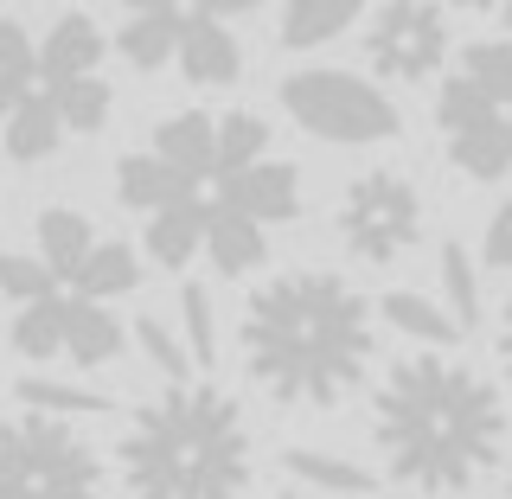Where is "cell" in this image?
Wrapping results in <instances>:
<instances>
[{"label":"cell","instance_id":"cell-22","mask_svg":"<svg viewBox=\"0 0 512 499\" xmlns=\"http://www.w3.org/2000/svg\"><path fill=\"white\" fill-rule=\"evenodd\" d=\"M180 20L186 13H128V26L116 32V52L135 71H160V64L180 52Z\"/></svg>","mask_w":512,"mask_h":499},{"label":"cell","instance_id":"cell-7","mask_svg":"<svg viewBox=\"0 0 512 499\" xmlns=\"http://www.w3.org/2000/svg\"><path fill=\"white\" fill-rule=\"evenodd\" d=\"M416 237H423V199L404 173H365L340 199V244L359 263H397Z\"/></svg>","mask_w":512,"mask_h":499},{"label":"cell","instance_id":"cell-12","mask_svg":"<svg viewBox=\"0 0 512 499\" xmlns=\"http://www.w3.org/2000/svg\"><path fill=\"white\" fill-rule=\"evenodd\" d=\"M103 64V26L90 13H64V20L39 39V84H71V77H96Z\"/></svg>","mask_w":512,"mask_h":499},{"label":"cell","instance_id":"cell-39","mask_svg":"<svg viewBox=\"0 0 512 499\" xmlns=\"http://www.w3.org/2000/svg\"><path fill=\"white\" fill-rule=\"evenodd\" d=\"M506 499H512V480H506Z\"/></svg>","mask_w":512,"mask_h":499},{"label":"cell","instance_id":"cell-29","mask_svg":"<svg viewBox=\"0 0 512 499\" xmlns=\"http://www.w3.org/2000/svg\"><path fill=\"white\" fill-rule=\"evenodd\" d=\"M442 288H448V314H455V327L468 333L480 320V282H474V263L461 244H442Z\"/></svg>","mask_w":512,"mask_h":499},{"label":"cell","instance_id":"cell-26","mask_svg":"<svg viewBox=\"0 0 512 499\" xmlns=\"http://www.w3.org/2000/svg\"><path fill=\"white\" fill-rule=\"evenodd\" d=\"M256 160H269V122L250 116V109L218 116V180H231V173L256 167ZM218 180H212V186H218Z\"/></svg>","mask_w":512,"mask_h":499},{"label":"cell","instance_id":"cell-6","mask_svg":"<svg viewBox=\"0 0 512 499\" xmlns=\"http://www.w3.org/2000/svg\"><path fill=\"white\" fill-rule=\"evenodd\" d=\"M282 109L308 128L314 141H340V148H365V141L397 135L391 96L372 90L352 71H295L282 84Z\"/></svg>","mask_w":512,"mask_h":499},{"label":"cell","instance_id":"cell-40","mask_svg":"<svg viewBox=\"0 0 512 499\" xmlns=\"http://www.w3.org/2000/svg\"><path fill=\"white\" fill-rule=\"evenodd\" d=\"M282 499H295V493H282Z\"/></svg>","mask_w":512,"mask_h":499},{"label":"cell","instance_id":"cell-24","mask_svg":"<svg viewBox=\"0 0 512 499\" xmlns=\"http://www.w3.org/2000/svg\"><path fill=\"white\" fill-rule=\"evenodd\" d=\"M39 96L58 109V122H64V135H96V128L109 122V84L103 77H71V84H39Z\"/></svg>","mask_w":512,"mask_h":499},{"label":"cell","instance_id":"cell-36","mask_svg":"<svg viewBox=\"0 0 512 499\" xmlns=\"http://www.w3.org/2000/svg\"><path fill=\"white\" fill-rule=\"evenodd\" d=\"M128 13H180V0H122Z\"/></svg>","mask_w":512,"mask_h":499},{"label":"cell","instance_id":"cell-19","mask_svg":"<svg viewBox=\"0 0 512 499\" xmlns=\"http://www.w3.org/2000/svg\"><path fill=\"white\" fill-rule=\"evenodd\" d=\"M116 199L135 205V212H167V205L192 199V192L173 180V173L160 167L154 154H122V160H116Z\"/></svg>","mask_w":512,"mask_h":499},{"label":"cell","instance_id":"cell-15","mask_svg":"<svg viewBox=\"0 0 512 499\" xmlns=\"http://www.w3.org/2000/svg\"><path fill=\"white\" fill-rule=\"evenodd\" d=\"M205 250V199H180L148 218V256L160 269H186Z\"/></svg>","mask_w":512,"mask_h":499},{"label":"cell","instance_id":"cell-27","mask_svg":"<svg viewBox=\"0 0 512 499\" xmlns=\"http://www.w3.org/2000/svg\"><path fill=\"white\" fill-rule=\"evenodd\" d=\"M448 160H455L468 180H500L512 173V128H474V135H448Z\"/></svg>","mask_w":512,"mask_h":499},{"label":"cell","instance_id":"cell-23","mask_svg":"<svg viewBox=\"0 0 512 499\" xmlns=\"http://www.w3.org/2000/svg\"><path fill=\"white\" fill-rule=\"evenodd\" d=\"M39 90V45L26 39L20 20H0V122Z\"/></svg>","mask_w":512,"mask_h":499},{"label":"cell","instance_id":"cell-38","mask_svg":"<svg viewBox=\"0 0 512 499\" xmlns=\"http://www.w3.org/2000/svg\"><path fill=\"white\" fill-rule=\"evenodd\" d=\"M506 26H512V0H506Z\"/></svg>","mask_w":512,"mask_h":499},{"label":"cell","instance_id":"cell-2","mask_svg":"<svg viewBox=\"0 0 512 499\" xmlns=\"http://www.w3.org/2000/svg\"><path fill=\"white\" fill-rule=\"evenodd\" d=\"M244 372L282 410H333L372 372V301L333 269H282L244 308Z\"/></svg>","mask_w":512,"mask_h":499},{"label":"cell","instance_id":"cell-34","mask_svg":"<svg viewBox=\"0 0 512 499\" xmlns=\"http://www.w3.org/2000/svg\"><path fill=\"white\" fill-rule=\"evenodd\" d=\"M199 13H212V20H224V13H256L263 0H192Z\"/></svg>","mask_w":512,"mask_h":499},{"label":"cell","instance_id":"cell-5","mask_svg":"<svg viewBox=\"0 0 512 499\" xmlns=\"http://www.w3.org/2000/svg\"><path fill=\"white\" fill-rule=\"evenodd\" d=\"M7 346L20 352V359H32V365L71 359V365H84V372H96V365L122 359L128 333L103 301H84V295H71V288H58V295H45V301L13 308Z\"/></svg>","mask_w":512,"mask_h":499},{"label":"cell","instance_id":"cell-4","mask_svg":"<svg viewBox=\"0 0 512 499\" xmlns=\"http://www.w3.org/2000/svg\"><path fill=\"white\" fill-rule=\"evenodd\" d=\"M103 487V455L77 423L32 410L0 423V499H103Z\"/></svg>","mask_w":512,"mask_h":499},{"label":"cell","instance_id":"cell-33","mask_svg":"<svg viewBox=\"0 0 512 499\" xmlns=\"http://www.w3.org/2000/svg\"><path fill=\"white\" fill-rule=\"evenodd\" d=\"M487 263L493 269H512V199L493 212V224H487Z\"/></svg>","mask_w":512,"mask_h":499},{"label":"cell","instance_id":"cell-28","mask_svg":"<svg viewBox=\"0 0 512 499\" xmlns=\"http://www.w3.org/2000/svg\"><path fill=\"white\" fill-rule=\"evenodd\" d=\"M461 77H468V84L512 122V45H500V39L468 45V52H461Z\"/></svg>","mask_w":512,"mask_h":499},{"label":"cell","instance_id":"cell-3","mask_svg":"<svg viewBox=\"0 0 512 499\" xmlns=\"http://www.w3.org/2000/svg\"><path fill=\"white\" fill-rule=\"evenodd\" d=\"M116 480L128 499H244L256 480L250 423L231 391L180 378L122 423Z\"/></svg>","mask_w":512,"mask_h":499},{"label":"cell","instance_id":"cell-30","mask_svg":"<svg viewBox=\"0 0 512 499\" xmlns=\"http://www.w3.org/2000/svg\"><path fill=\"white\" fill-rule=\"evenodd\" d=\"M58 276L39 263V256H13V250H0V295L13 301V308H26V301H45V295H58Z\"/></svg>","mask_w":512,"mask_h":499},{"label":"cell","instance_id":"cell-20","mask_svg":"<svg viewBox=\"0 0 512 499\" xmlns=\"http://www.w3.org/2000/svg\"><path fill=\"white\" fill-rule=\"evenodd\" d=\"M282 474L288 480H308L320 493H340V499H359L378 487L372 468H359V461H340V455H320V448H288L282 455Z\"/></svg>","mask_w":512,"mask_h":499},{"label":"cell","instance_id":"cell-14","mask_svg":"<svg viewBox=\"0 0 512 499\" xmlns=\"http://www.w3.org/2000/svg\"><path fill=\"white\" fill-rule=\"evenodd\" d=\"M96 250V231L84 212H71V205H52V212H39V263L52 269V276L71 288V276L84 269V256Z\"/></svg>","mask_w":512,"mask_h":499},{"label":"cell","instance_id":"cell-10","mask_svg":"<svg viewBox=\"0 0 512 499\" xmlns=\"http://www.w3.org/2000/svg\"><path fill=\"white\" fill-rule=\"evenodd\" d=\"M205 199L244 212L250 224H288V218L301 212V180H295V167H288V160H256V167L218 180Z\"/></svg>","mask_w":512,"mask_h":499},{"label":"cell","instance_id":"cell-13","mask_svg":"<svg viewBox=\"0 0 512 499\" xmlns=\"http://www.w3.org/2000/svg\"><path fill=\"white\" fill-rule=\"evenodd\" d=\"M205 256H212L218 276H250L269 256V237H263V224H250L244 212L205 199Z\"/></svg>","mask_w":512,"mask_h":499},{"label":"cell","instance_id":"cell-1","mask_svg":"<svg viewBox=\"0 0 512 499\" xmlns=\"http://www.w3.org/2000/svg\"><path fill=\"white\" fill-rule=\"evenodd\" d=\"M372 442L384 480L448 499L500 468L506 448V404L474 365L442 352H410L372 391Z\"/></svg>","mask_w":512,"mask_h":499},{"label":"cell","instance_id":"cell-25","mask_svg":"<svg viewBox=\"0 0 512 499\" xmlns=\"http://www.w3.org/2000/svg\"><path fill=\"white\" fill-rule=\"evenodd\" d=\"M58 141H64V122H58V109L45 103L39 90H32L26 103H20V109L7 116V154L20 160V167H32V160L58 154Z\"/></svg>","mask_w":512,"mask_h":499},{"label":"cell","instance_id":"cell-37","mask_svg":"<svg viewBox=\"0 0 512 499\" xmlns=\"http://www.w3.org/2000/svg\"><path fill=\"white\" fill-rule=\"evenodd\" d=\"M455 7H468V13H487V7H506V0H455Z\"/></svg>","mask_w":512,"mask_h":499},{"label":"cell","instance_id":"cell-18","mask_svg":"<svg viewBox=\"0 0 512 499\" xmlns=\"http://www.w3.org/2000/svg\"><path fill=\"white\" fill-rule=\"evenodd\" d=\"M13 397H20V410L58 416V423H71V416H109V410H116V397L90 391V384H58V378H39V372L13 384Z\"/></svg>","mask_w":512,"mask_h":499},{"label":"cell","instance_id":"cell-16","mask_svg":"<svg viewBox=\"0 0 512 499\" xmlns=\"http://www.w3.org/2000/svg\"><path fill=\"white\" fill-rule=\"evenodd\" d=\"M141 288V256L128 250V244H96L84 256V269L71 276V295H84V301H116V295H135Z\"/></svg>","mask_w":512,"mask_h":499},{"label":"cell","instance_id":"cell-8","mask_svg":"<svg viewBox=\"0 0 512 499\" xmlns=\"http://www.w3.org/2000/svg\"><path fill=\"white\" fill-rule=\"evenodd\" d=\"M365 58H372L378 77H397V84L436 77L442 58H448L442 7L436 0H384L372 13V32H365Z\"/></svg>","mask_w":512,"mask_h":499},{"label":"cell","instance_id":"cell-17","mask_svg":"<svg viewBox=\"0 0 512 499\" xmlns=\"http://www.w3.org/2000/svg\"><path fill=\"white\" fill-rule=\"evenodd\" d=\"M365 0H288L282 7V45L288 52H314V45L340 39Z\"/></svg>","mask_w":512,"mask_h":499},{"label":"cell","instance_id":"cell-31","mask_svg":"<svg viewBox=\"0 0 512 499\" xmlns=\"http://www.w3.org/2000/svg\"><path fill=\"white\" fill-rule=\"evenodd\" d=\"M180 314H186V346H192V365H212L218 359V327H212V295L199 282L180 288Z\"/></svg>","mask_w":512,"mask_h":499},{"label":"cell","instance_id":"cell-11","mask_svg":"<svg viewBox=\"0 0 512 499\" xmlns=\"http://www.w3.org/2000/svg\"><path fill=\"white\" fill-rule=\"evenodd\" d=\"M180 71L192 77L199 90H224L244 77V45H237V32L212 20V13H186L180 20Z\"/></svg>","mask_w":512,"mask_h":499},{"label":"cell","instance_id":"cell-35","mask_svg":"<svg viewBox=\"0 0 512 499\" xmlns=\"http://www.w3.org/2000/svg\"><path fill=\"white\" fill-rule=\"evenodd\" d=\"M500 365H506V378H512V301H506V314H500Z\"/></svg>","mask_w":512,"mask_h":499},{"label":"cell","instance_id":"cell-21","mask_svg":"<svg viewBox=\"0 0 512 499\" xmlns=\"http://www.w3.org/2000/svg\"><path fill=\"white\" fill-rule=\"evenodd\" d=\"M378 314L391 320L397 333H410V340H423V346H455V340H461L455 314H448V308H436L429 295H416V288H391V295L378 301Z\"/></svg>","mask_w":512,"mask_h":499},{"label":"cell","instance_id":"cell-32","mask_svg":"<svg viewBox=\"0 0 512 499\" xmlns=\"http://www.w3.org/2000/svg\"><path fill=\"white\" fill-rule=\"evenodd\" d=\"M135 340H141V352H148L160 372H167V384H180V378H186V346L167 333V320L141 314V320H135Z\"/></svg>","mask_w":512,"mask_h":499},{"label":"cell","instance_id":"cell-9","mask_svg":"<svg viewBox=\"0 0 512 499\" xmlns=\"http://www.w3.org/2000/svg\"><path fill=\"white\" fill-rule=\"evenodd\" d=\"M148 154L192 192V199H205L212 180H218V122L205 116V109H180V116H167L154 128Z\"/></svg>","mask_w":512,"mask_h":499}]
</instances>
